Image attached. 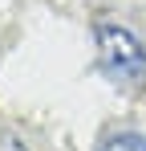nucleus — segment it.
Listing matches in <instances>:
<instances>
[{"instance_id": "f257e3e1", "label": "nucleus", "mask_w": 146, "mask_h": 151, "mask_svg": "<svg viewBox=\"0 0 146 151\" xmlns=\"http://www.w3.org/2000/svg\"><path fill=\"white\" fill-rule=\"evenodd\" d=\"M94 45H97V65H101V74L110 82L138 86L146 78V49L130 25H122L114 17H97L94 21Z\"/></svg>"}, {"instance_id": "f03ea898", "label": "nucleus", "mask_w": 146, "mask_h": 151, "mask_svg": "<svg viewBox=\"0 0 146 151\" xmlns=\"http://www.w3.org/2000/svg\"><path fill=\"white\" fill-rule=\"evenodd\" d=\"M97 151H146V135L142 131H118V135H110Z\"/></svg>"}, {"instance_id": "7ed1b4c3", "label": "nucleus", "mask_w": 146, "mask_h": 151, "mask_svg": "<svg viewBox=\"0 0 146 151\" xmlns=\"http://www.w3.org/2000/svg\"><path fill=\"white\" fill-rule=\"evenodd\" d=\"M0 151H28L21 135H12L8 127H0Z\"/></svg>"}]
</instances>
